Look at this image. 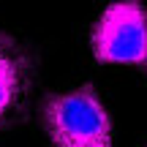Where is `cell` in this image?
Here are the masks:
<instances>
[{
    "instance_id": "6da1fadb",
    "label": "cell",
    "mask_w": 147,
    "mask_h": 147,
    "mask_svg": "<svg viewBox=\"0 0 147 147\" xmlns=\"http://www.w3.org/2000/svg\"><path fill=\"white\" fill-rule=\"evenodd\" d=\"M44 128L55 147H112V117L93 84L49 95Z\"/></svg>"
},
{
    "instance_id": "7a4b0ae2",
    "label": "cell",
    "mask_w": 147,
    "mask_h": 147,
    "mask_svg": "<svg viewBox=\"0 0 147 147\" xmlns=\"http://www.w3.org/2000/svg\"><path fill=\"white\" fill-rule=\"evenodd\" d=\"M90 41L98 63L136 65L147 74V8L136 0L106 5Z\"/></svg>"
},
{
    "instance_id": "3957f363",
    "label": "cell",
    "mask_w": 147,
    "mask_h": 147,
    "mask_svg": "<svg viewBox=\"0 0 147 147\" xmlns=\"http://www.w3.org/2000/svg\"><path fill=\"white\" fill-rule=\"evenodd\" d=\"M33 82V60L14 36L0 30V128L22 109Z\"/></svg>"
}]
</instances>
